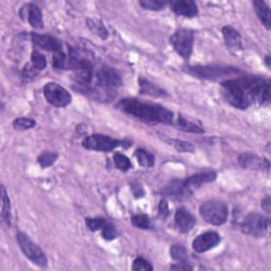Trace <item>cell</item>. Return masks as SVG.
Listing matches in <instances>:
<instances>
[{
    "label": "cell",
    "instance_id": "20",
    "mask_svg": "<svg viewBox=\"0 0 271 271\" xmlns=\"http://www.w3.org/2000/svg\"><path fill=\"white\" fill-rule=\"evenodd\" d=\"M139 92L141 95H147L154 98H167L168 94L159 86L150 83L149 81L140 78L139 79Z\"/></svg>",
    "mask_w": 271,
    "mask_h": 271
},
{
    "label": "cell",
    "instance_id": "42",
    "mask_svg": "<svg viewBox=\"0 0 271 271\" xmlns=\"http://www.w3.org/2000/svg\"><path fill=\"white\" fill-rule=\"evenodd\" d=\"M265 63H266L267 67L270 68V56H266V57H265Z\"/></svg>",
    "mask_w": 271,
    "mask_h": 271
},
{
    "label": "cell",
    "instance_id": "19",
    "mask_svg": "<svg viewBox=\"0 0 271 271\" xmlns=\"http://www.w3.org/2000/svg\"><path fill=\"white\" fill-rule=\"evenodd\" d=\"M216 177H217V175L215 172L208 171V172H202V173L192 175L189 178L185 179L184 182H185L186 187L188 189H190L191 191H193V189H197L205 184L214 182Z\"/></svg>",
    "mask_w": 271,
    "mask_h": 271
},
{
    "label": "cell",
    "instance_id": "4",
    "mask_svg": "<svg viewBox=\"0 0 271 271\" xmlns=\"http://www.w3.org/2000/svg\"><path fill=\"white\" fill-rule=\"evenodd\" d=\"M199 213L208 223L220 225L227 221L228 207L221 200H209L200 206Z\"/></svg>",
    "mask_w": 271,
    "mask_h": 271
},
{
    "label": "cell",
    "instance_id": "22",
    "mask_svg": "<svg viewBox=\"0 0 271 271\" xmlns=\"http://www.w3.org/2000/svg\"><path fill=\"white\" fill-rule=\"evenodd\" d=\"M174 125L176 126V128L180 129V130H184L187 132H193V133H204L205 130L202 129L201 126L195 124L191 121H189L188 119H186L183 116H178V118L176 120H174Z\"/></svg>",
    "mask_w": 271,
    "mask_h": 271
},
{
    "label": "cell",
    "instance_id": "16",
    "mask_svg": "<svg viewBox=\"0 0 271 271\" xmlns=\"http://www.w3.org/2000/svg\"><path fill=\"white\" fill-rule=\"evenodd\" d=\"M33 43L35 46H37L38 48L42 49V50H46V51H50L56 53L59 51H63V47H62V43L58 39H56L55 37L51 36V35H40V34H36L33 33L31 35Z\"/></svg>",
    "mask_w": 271,
    "mask_h": 271
},
{
    "label": "cell",
    "instance_id": "31",
    "mask_svg": "<svg viewBox=\"0 0 271 271\" xmlns=\"http://www.w3.org/2000/svg\"><path fill=\"white\" fill-rule=\"evenodd\" d=\"M58 155L57 153H51V152H46L41 154L38 159H37V162L38 164L40 165V167L42 169H46V168H49L51 167V165L56 161Z\"/></svg>",
    "mask_w": 271,
    "mask_h": 271
},
{
    "label": "cell",
    "instance_id": "32",
    "mask_svg": "<svg viewBox=\"0 0 271 271\" xmlns=\"http://www.w3.org/2000/svg\"><path fill=\"white\" fill-rule=\"evenodd\" d=\"M109 221H107L105 218H101V217H97V218H86V224L87 227L89 228L90 231L96 232L98 230H101L106 225Z\"/></svg>",
    "mask_w": 271,
    "mask_h": 271
},
{
    "label": "cell",
    "instance_id": "7",
    "mask_svg": "<svg viewBox=\"0 0 271 271\" xmlns=\"http://www.w3.org/2000/svg\"><path fill=\"white\" fill-rule=\"evenodd\" d=\"M268 223V218L265 216L259 213H251L240 223V230L254 237H263L267 233Z\"/></svg>",
    "mask_w": 271,
    "mask_h": 271
},
{
    "label": "cell",
    "instance_id": "5",
    "mask_svg": "<svg viewBox=\"0 0 271 271\" xmlns=\"http://www.w3.org/2000/svg\"><path fill=\"white\" fill-rule=\"evenodd\" d=\"M16 239L21 251L30 261H32L35 265L39 267H47L48 260L46 255H44L43 251L35 243L32 242L31 238L24 232L19 231L16 234Z\"/></svg>",
    "mask_w": 271,
    "mask_h": 271
},
{
    "label": "cell",
    "instance_id": "38",
    "mask_svg": "<svg viewBox=\"0 0 271 271\" xmlns=\"http://www.w3.org/2000/svg\"><path fill=\"white\" fill-rule=\"evenodd\" d=\"M170 214V209H169V204L165 199H162L159 202V216L162 218H167Z\"/></svg>",
    "mask_w": 271,
    "mask_h": 271
},
{
    "label": "cell",
    "instance_id": "14",
    "mask_svg": "<svg viewBox=\"0 0 271 271\" xmlns=\"http://www.w3.org/2000/svg\"><path fill=\"white\" fill-rule=\"evenodd\" d=\"M238 163L240 164V167L244 169L260 170V171L269 170V161L252 153H244L242 155H239Z\"/></svg>",
    "mask_w": 271,
    "mask_h": 271
},
{
    "label": "cell",
    "instance_id": "37",
    "mask_svg": "<svg viewBox=\"0 0 271 271\" xmlns=\"http://www.w3.org/2000/svg\"><path fill=\"white\" fill-rule=\"evenodd\" d=\"M171 142L175 146V148L179 150V152H189V153L194 152V146L189 142L180 141V140H172Z\"/></svg>",
    "mask_w": 271,
    "mask_h": 271
},
{
    "label": "cell",
    "instance_id": "33",
    "mask_svg": "<svg viewBox=\"0 0 271 271\" xmlns=\"http://www.w3.org/2000/svg\"><path fill=\"white\" fill-rule=\"evenodd\" d=\"M53 67L55 69H66L68 67V59L64 51H59L53 54Z\"/></svg>",
    "mask_w": 271,
    "mask_h": 271
},
{
    "label": "cell",
    "instance_id": "28",
    "mask_svg": "<svg viewBox=\"0 0 271 271\" xmlns=\"http://www.w3.org/2000/svg\"><path fill=\"white\" fill-rule=\"evenodd\" d=\"M89 29L92 30L94 33H96L98 36H100L101 38H107L108 37V31L103 26V24H101L99 20L96 19H88L87 21Z\"/></svg>",
    "mask_w": 271,
    "mask_h": 271
},
{
    "label": "cell",
    "instance_id": "18",
    "mask_svg": "<svg viewBox=\"0 0 271 271\" xmlns=\"http://www.w3.org/2000/svg\"><path fill=\"white\" fill-rule=\"evenodd\" d=\"M221 32L223 35V39L225 42V46L230 51H240L243 49L242 37L239 33L232 27L225 26L221 29Z\"/></svg>",
    "mask_w": 271,
    "mask_h": 271
},
{
    "label": "cell",
    "instance_id": "34",
    "mask_svg": "<svg viewBox=\"0 0 271 271\" xmlns=\"http://www.w3.org/2000/svg\"><path fill=\"white\" fill-rule=\"evenodd\" d=\"M167 3L159 2V0H143L140 2V6L148 11H160L162 10Z\"/></svg>",
    "mask_w": 271,
    "mask_h": 271
},
{
    "label": "cell",
    "instance_id": "29",
    "mask_svg": "<svg viewBox=\"0 0 271 271\" xmlns=\"http://www.w3.org/2000/svg\"><path fill=\"white\" fill-rule=\"evenodd\" d=\"M114 162H115L116 168L123 171V172H126L131 168L130 160L126 156H124L123 154H119V153L115 154L114 155Z\"/></svg>",
    "mask_w": 271,
    "mask_h": 271
},
{
    "label": "cell",
    "instance_id": "24",
    "mask_svg": "<svg viewBox=\"0 0 271 271\" xmlns=\"http://www.w3.org/2000/svg\"><path fill=\"white\" fill-rule=\"evenodd\" d=\"M134 156L137 157L139 164L143 168H152L155 163L154 156L150 153H148L145 149H142V148L137 149L136 150Z\"/></svg>",
    "mask_w": 271,
    "mask_h": 271
},
{
    "label": "cell",
    "instance_id": "11",
    "mask_svg": "<svg viewBox=\"0 0 271 271\" xmlns=\"http://www.w3.org/2000/svg\"><path fill=\"white\" fill-rule=\"evenodd\" d=\"M219 243H220L219 234L214 231H208L195 238L193 240L192 247L195 252L204 253L206 251L215 248Z\"/></svg>",
    "mask_w": 271,
    "mask_h": 271
},
{
    "label": "cell",
    "instance_id": "23",
    "mask_svg": "<svg viewBox=\"0 0 271 271\" xmlns=\"http://www.w3.org/2000/svg\"><path fill=\"white\" fill-rule=\"evenodd\" d=\"M2 220L7 227L11 225V205L5 187H2Z\"/></svg>",
    "mask_w": 271,
    "mask_h": 271
},
{
    "label": "cell",
    "instance_id": "21",
    "mask_svg": "<svg viewBox=\"0 0 271 271\" xmlns=\"http://www.w3.org/2000/svg\"><path fill=\"white\" fill-rule=\"evenodd\" d=\"M253 8L261 22L269 30L271 26V15L268 5L263 0H255L253 2Z\"/></svg>",
    "mask_w": 271,
    "mask_h": 271
},
{
    "label": "cell",
    "instance_id": "26",
    "mask_svg": "<svg viewBox=\"0 0 271 271\" xmlns=\"http://www.w3.org/2000/svg\"><path fill=\"white\" fill-rule=\"evenodd\" d=\"M31 65L37 71L43 70L47 67V59L42 53L37 50H34L31 54Z\"/></svg>",
    "mask_w": 271,
    "mask_h": 271
},
{
    "label": "cell",
    "instance_id": "2",
    "mask_svg": "<svg viewBox=\"0 0 271 271\" xmlns=\"http://www.w3.org/2000/svg\"><path fill=\"white\" fill-rule=\"evenodd\" d=\"M117 107L133 118L142 120L147 123L173 124L174 114L159 104L148 103L133 98H126L120 101Z\"/></svg>",
    "mask_w": 271,
    "mask_h": 271
},
{
    "label": "cell",
    "instance_id": "17",
    "mask_svg": "<svg viewBox=\"0 0 271 271\" xmlns=\"http://www.w3.org/2000/svg\"><path fill=\"white\" fill-rule=\"evenodd\" d=\"M172 10L176 15L185 16L188 18L195 17L198 14L197 4L192 0H182V2H175L171 4Z\"/></svg>",
    "mask_w": 271,
    "mask_h": 271
},
{
    "label": "cell",
    "instance_id": "12",
    "mask_svg": "<svg viewBox=\"0 0 271 271\" xmlns=\"http://www.w3.org/2000/svg\"><path fill=\"white\" fill-rule=\"evenodd\" d=\"M161 193L164 194L165 196H170L175 200H186L191 197L193 191L186 187L184 180L175 179L172 180L168 186H165L162 189Z\"/></svg>",
    "mask_w": 271,
    "mask_h": 271
},
{
    "label": "cell",
    "instance_id": "10",
    "mask_svg": "<svg viewBox=\"0 0 271 271\" xmlns=\"http://www.w3.org/2000/svg\"><path fill=\"white\" fill-rule=\"evenodd\" d=\"M97 84L103 89H112L122 85V79L120 74L108 66H101L96 71Z\"/></svg>",
    "mask_w": 271,
    "mask_h": 271
},
{
    "label": "cell",
    "instance_id": "27",
    "mask_svg": "<svg viewBox=\"0 0 271 271\" xmlns=\"http://www.w3.org/2000/svg\"><path fill=\"white\" fill-rule=\"evenodd\" d=\"M35 125L36 122L30 118H17L13 121V127L16 130H28L33 128Z\"/></svg>",
    "mask_w": 271,
    "mask_h": 271
},
{
    "label": "cell",
    "instance_id": "15",
    "mask_svg": "<svg viewBox=\"0 0 271 271\" xmlns=\"http://www.w3.org/2000/svg\"><path fill=\"white\" fill-rule=\"evenodd\" d=\"M195 223H196V219L191 214L189 210L182 207L179 208L176 213H175V224L177 229L182 233H188L193 228Z\"/></svg>",
    "mask_w": 271,
    "mask_h": 271
},
{
    "label": "cell",
    "instance_id": "41",
    "mask_svg": "<svg viewBox=\"0 0 271 271\" xmlns=\"http://www.w3.org/2000/svg\"><path fill=\"white\" fill-rule=\"evenodd\" d=\"M270 206H271V204H270V198L269 197H266L263 201H262V207H263V209L266 211V212H270Z\"/></svg>",
    "mask_w": 271,
    "mask_h": 271
},
{
    "label": "cell",
    "instance_id": "9",
    "mask_svg": "<svg viewBox=\"0 0 271 271\" xmlns=\"http://www.w3.org/2000/svg\"><path fill=\"white\" fill-rule=\"evenodd\" d=\"M122 144L121 141L108 137L106 134L95 133L88 136L83 140V146L90 150H97V152H110L118 146Z\"/></svg>",
    "mask_w": 271,
    "mask_h": 271
},
{
    "label": "cell",
    "instance_id": "3",
    "mask_svg": "<svg viewBox=\"0 0 271 271\" xmlns=\"http://www.w3.org/2000/svg\"><path fill=\"white\" fill-rule=\"evenodd\" d=\"M185 71L194 78L204 80H219L222 78L233 77V75L242 74L243 72L234 67L227 66H189Z\"/></svg>",
    "mask_w": 271,
    "mask_h": 271
},
{
    "label": "cell",
    "instance_id": "39",
    "mask_svg": "<svg viewBox=\"0 0 271 271\" xmlns=\"http://www.w3.org/2000/svg\"><path fill=\"white\" fill-rule=\"evenodd\" d=\"M172 269L174 270H192L193 268L189 266V263H178L177 265L172 266Z\"/></svg>",
    "mask_w": 271,
    "mask_h": 271
},
{
    "label": "cell",
    "instance_id": "1",
    "mask_svg": "<svg viewBox=\"0 0 271 271\" xmlns=\"http://www.w3.org/2000/svg\"><path fill=\"white\" fill-rule=\"evenodd\" d=\"M221 94L233 107L247 109L252 104L265 105L270 100V83L262 78L245 77L221 83Z\"/></svg>",
    "mask_w": 271,
    "mask_h": 271
},
{
    "label": "cell",
    "instance_id": "40",
    "mask_svg": "<svg viewBox=\"0 0 271 271\" xmlns=\"http://www.w3.org/2000/svg\"><path fill=\"white\" fill-rule=\"evenodd\" d=\"M132 190H133V194H134V197L136 198H140V197H143L145 192L143 191L142 187H136V189L132 187Z\"/></svg>",
    "mask_w": 271,
    "mask_h": 271
},
{
    "label": "cell",
    "instance_id": "6",
    "mask_svg": "<svg viewBox=\"0 0 271 271\" xmlns=\"http://www.w3.org/2000/svg\"><path fill=\"white\" fill-rule=\"evenodd\" d=\"M171 43L175 51L185 59H189L193 52L194 35L191 30L179 29L172 35Z\"/></svg>",
    "mask_w": 271,
    "mask_h": 271
},
{
    "label": "cell",
    "instance_id": "36",
    "mask_svg": "<svg viewBox=\"0 0 271 271\" xmlns=\"http://www.w3.org/2000/svg\"><path fill=\"white\" fill-rule=\"evenodd\" d=\"M101 232H102V237L106 240H114L117 237V231L110 222L105 225Z\"/></svg>",
    "mask_w": 271,
    "mask_h": 271
},
{
    "label": "cell",
    "instance_id": "30",
    "mask_svg": "<svg viewBox=\"0 0 271 271\" xmlns=\"http://www.w3.org/2000/svg\"><path fill=\"white\" fill-rule=\"evenodd\" d=\"M131 223L133 227H137L142 230H147L150 228V220L147 215L145 214H138L133 215L131 217Z\"/></svg>",
    "mask_w": 271,
    "mask_h": 271
},
{
    "label": "cell",
    "instance_id": "35",
    "mask_svg": "<svg viewBox=\"0 0 271 271\" xmlns=\"http://www.w3.org/2000/svg\"><path fill=\"white\" fill-rule=\"evenodd\" d=\"M131 269L134 271H152L154 270L153 265H150V263L148 261H146L143 258H137L131 266Z\"/></svg>",
    "mask_w": 271,
    "mask_h": 271
},
{
    "label": "cell",
    "instance_id": "25",
    "mask_svg": "<svg viewBox=\"0 0 271 271\" xmlns=\"http://www.w3.org/2000/svg\"><path fill=\"white\" fill-rule=\"evenodd\" d=\"M171 257L178 263H188V251L183 245H173L171 247Z\"/></svg>",
    "mask_w": 271,
    "mask_h": 271
},
{
    "label": "cell",
    "instance_id": "13",
    "mask_svg": "<svg viewBox=\"0 0 271 271\" xmlns=\"http://www.w3.org/2000/svg\"><path fill=\"white\" fill-rule=\"evenodd\" d=\"M19 15L22 20H27L30 26L34 29L40 30L43 28V20H42V13L41 10L32 4L25 5L20 11Z\"/></svg>",
    "mask_w": 271,
    "mask_h": 271
},
{
    "label": "cell",
    "instance_id": "8",
    "mask_svg": "<svg viewBox=\"0 0 271 271\" xmlns=\"http://www.w3.org/2000/svg\"><path fill=\"white\" fill-rule=\"evenodd\" d=\"M43 96L55 107H65L72 101L71 95L57 83H47L43 87Z\"/></svg>",
    "mask_w": 271,
    "mask_h": 271
}]
</instances>
